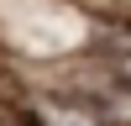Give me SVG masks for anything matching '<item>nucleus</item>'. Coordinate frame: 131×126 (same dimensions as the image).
<instances>
[{
    "mask_svg": "<svg viewBox=\"0 0 131 126\" xmlns=\"http://www.w3.org/2000/svg\"><path fill=\"white\" fill-rule=\"evenodd\" d=\"M37 121L42 126H110L94 100H58V94H42L37 100Z\"/></svg>",
    "mask_w": 131,
    "mask_h": 126,
    "instance_id": "nucleus-1",
    "label": "nucleus"
},
{
    "mask_svg": "<svg viewBox=\"0 0 131 126\" xmlns=\"http://www.w3.org/2000/svg\"><path fill=\"white\" fill-rule=\"evenodd\" d=\"M121 74H126V79H131V52H126V58H121Z\"/></svg>",
    "mask_w": 131,
    "mask_h": 126,
    "instance_id": "nucleus-2",
    "label": "nucleus"
},
{
    "mask_svg": "<svg viewBox=\"0 0 131 126\" xmlns=\"http://www.w3.org/2000/svg\"><path fill=\"white\" fill-rule=\"evenodd\" d=\"M0 126H5V116H0Z\"/></svg>",
    "mask_w": 131,
    "mask_h": 126,
    "instance_id": "nucleus-3",
    "label": "nucleus"
}]
</instances>
